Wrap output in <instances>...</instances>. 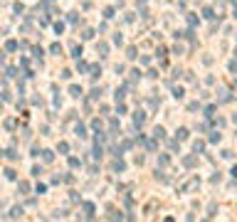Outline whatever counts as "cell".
I'll use <instances>...</instances> for the list:
<instances>
[{
	"label": "cell",
	"instance_id": "6da1fadb",
	"mask_svg": "<svg viewBox=\"0 0 237 222\" xmlns=\"http://www.w3.org/2000/svg\"><path fill=\"white\" fill-rule=\"evenodd\" d=\"M198 188H200V178H198V175H193L190 180H185V183L178 188V193H183V195H190V193H195Z\"/></svg>",
	"mask_w": 237,
	"mask_h": 222
},
{
	"label": "cell",
	"instance_id": "7a4b0ae2",
	"mask_svg": "<svg viewBox=\"0 0 237 222\" xmlns=\"http://www.w3.org/2000/svg\"><path fill=\"white\" fill-rule=\"evenodd\" d=\"M82 210H84V217L86 220H94V202H82Z\"/></svg>",
	"mask_w": 237,
	"mask_h": 222
},
{
	"label": "cell",
	"instance_id": "3957f363",
	"mask_svg": "<svg viewBox=\"0 0 237 222\" xmlns=\"http://www.w3.org/2000/svg\"><path fill=\"white\" fill-rule=\"evenodd\" d=\"M143 123H146V111H141V109H138L136 114H134V126H136V128H141Z\"/></svg>",
	"mask_w": 237,
	"mask_h": 222
},
{
	"label": "cell",
	"instance_id": "277c9868",
	"mask_svg": "<svg viewBox=\"0 0 237 222\" xmlns=\"http://www.w3.org/2000/svg\"><path fill=\"white\" fill-rule=\"evenodd\" d=\"M5 217H10V220H17V217H22V207H20V205H15V207H12V210H10Z\"/></svg>",
	"mask_w": 237,
	"mask_h": 222
},
{
	"label": "cell",
	"instance_id": "5b68a950",
	"mask_svg": "<svg viewBox=\"0 0 237 222\" xmlns=\"http://www.w3.org/2000/svg\"><path fill=\"white\" fill-rule=\"evenodd\" d=\"M17 49H20V42L17 40H8L5 42V52H17Z\"/></svg>",
	"mask_w": 237,
	"mask_h": 222
},
{
	"label": "cell",
	"instance_id": "8992f818",
	"mask_svg": "<svg viewBox=\"0 0 237 222\" xmlns=\"http://www.w3.org/2000/svg\"><path fill=\"white\" fill-rule=\"evenodd\" d=\"M114 170H116V173H124V170H126V163L121 160V156H116V160H114Z\"/></svg>",
	"mask_w": 237,
	"mask_h": 222
},
{
	"label": "cell",
	"instance_id": "52a82bcc",
	"mask_svg": "<svg viewBox=\"0 0 237 222\" xmlns=\"http://www.w3.org/2000/svg\"><path fill=\"white\" fill-rule=\"evenodd\" d=\"M69 94L74 96V99H82V94H84V91H82V86H77V84H72V86H69Z\"/></svg>",
	"mask_w": 237,
	"mask_h": 222
},
{
	"label": "cell",
	"instance_id": "ba28073f",
	"mask_svg": "<svg viewBox=\"0 0 237 222\" xmlns=\"http://www.w3.org/2000/svg\"><path fill=\"white\" fill-rule=\"evenodd\" d=\"M96 52H99V57H106V54H109V45L106 42H99L96 45Z\"/></svg>",
	"mask_w": 237,
	"mask_h": 222
},
{
	"label": "cell",
	"instance_id": "9c48e42d",
	"mask_svg": "<svg viewBox=\"0 0 237 222\" xmlns=\"http://www.w3.org/2000/svg\"><path fill=\"white\" fill-rule=\"evenodd\" d=\"M17 188H20V195H27L30 193V183L27 180H20V183H17Z\"/></svg>",
	"mask_w": 237,
	"mask_h": 222
},
{
	"label": "cell",
	"instance_id": "30bf717a",
	"mask_svg": "<svg viewBox=\"0 0 237 222\" xmlns=\"http://www.w3.org/2000/svg\"><path fill=\"white\" fill-rule=\"evenodd\" d=\"M72 57H74V59H82V45H72Z\"/></svg>",
	"mask_w": 237,
	"mask_h": 222
},
{
	"label": "cell",
	"instance_id": "8fae6325",
	"mask_svg": "<svg viewBox=\"0 0 237 222\" xmlns=\"http://www.w3.org/2000/svg\"><path fill=\"white\" fill-rule=\"evenodd\" d=\"M188 133H190L188 128H178V131H175V138H178V141H185V138H188Z\"/></svg>",
	"mask_w": 237,
	"mask_h": 222
},
{
	"label": "cell",
	"instance_id": "7c38bea8",
	"mask_svg": "<svg viewBox=\"0 0 237 222\" xmlns=\"http://www.w3.org/2000/svg\"><path fill=\"white\" fill-rule=\"evenodd\" d=\"M171 163V158H168V153H161L158 156V165H161V168H166V165Z\"/></svg>",
	"mask_w": 237,
	"mask_h": 222
},
{
	"label": "cell",
	"instance_id": "4fadbf2b",
	"mask_svg": "<svg viewBox=\"0 0 237 222\" xmlns=\"http://www.w3.org/2000/svg\"><path fill=\"white\" fill-rule=\"evenodd\" d=\"M74 133H77L79 138H86V128H84L82 123H77V126H74Z\"/></svg>",
	"mask_w": 237,
	"mask_h": 222
},
{
	"label": "cell",
	"instance_id": "5bb4252c",
	"mask_svg": "<svg viewBox=\"0 0 237 222\" xmlns=\"http://www.w3.org/2000/svg\"><path fill=\"white\" fill-rule=\"evenodd\" d=\"M193 151H195V153H203V151H205V141H195V143H193Z\"/></svg>",
	"mask_w": 237,
	"mask_h": 222
},
{
	"label": "cell",
	"instance_id": "9a60e30c",
	"mask_svg": "<svg viewBox=\"0 0 237 222\" xmlns=\"http://www.w3.org/2000/svg\"><path fill=\"white\" fill-rule=\"evenodd\" d=\"M89 69H92V67H89L86 62H82V59H77V72H82V74H84V72H89Z\"/></svg>",
	"mask_w": 237,
	"mask_h": 222
},
{
	"label": "cell",
	"instance_id": "2e32d148",
	"mask_svg": "<svg viewBox=\"0 0 237 222\" xmlns=\"http://www.w3.org/2000/svg\"><path fill=\"white\" fill-rule=\"evenodd\" d=\"M153 138H166V131H163V126H156V128H153Z\"/></svg>",
	"mask_w": 237,
	"mask_h": 222
},
{
	"label": "cell",
	"instance_id": "e0dca14e",
	"mask_svg": "<svg viewBox=\"0 0 237 222\" xmlns=\"http://www.w3.org/2000/svg\"><path fill=\"white\" fill-rule=\"evenodd\" d=\"M5 128H8V131H15V128H17V121H15V119H5Z\"/></svg>",
	"mask_w": 237,
	"mask_h": 222
},
{
	"label": "cell",
	"instance_id": "ac0fdd59",
	"mask_svg": "<svg viewBox=\"0 0 237 222\" xmlns=\"http://www.w3.org/2000/svg\"><path fill=\"white\" fill-rule=\"evenodd\" d=\"M183 165H185V168H193V165H195V156H185L183 158Z\"/></svg>",
	"mask_w": 237,
	"mask_h": 222
},
{
	"label": "cell",
	"instance_id": "d6986e66",
	"mask_svg": "<svg viewBox=\"0 0 237 222\" xmlns=\"http://www.w3.org/2000/svg\"><path fill=\"white\" fill-rule=\"evenodd\" d=\"M173 96H175V99H183V96H185L183 86H173Z\"/></svg>",
	"mask_w": 237,
	"mask_h": 222
},
{
	"label": "cell",
	"instance_id": "ffe728a7",
	"mask_svg": "<svg viewBox=\"0 0 237 222\" xmlns=\"http://www.w3.org/2000/svg\"><path fill=\"white\" fill-rule=\"evenodd\" d=\"M69 168H82V160H79L77 156H72V158H69Z\"/></svg>",
	"mask_w": 237,
	"mask_h": 222
},
{
	"label": "cell",
	"instance_id": "44dd1931",
	"mask_svg": "<svg viewBox=\"0 0 237 222\" xmlns=\"http://www.w3.org/2000/svg\"><path fill=\"white\" fill-rule=\"evenodd\" d=\"M42 160H45V163H52V160H54V153H52V151H42Z\"/></svg>",
	"mask_w": 237,
	"mask_h": 222
},
{
	"label": "cell",
	"instance_id": "7402d4cb",
	"mask_svg": "<svg viewBox=\"0 0 237 222\" xmlns=\"http://www.w3.org/2000/svg\"><path fill=\"white\" fill-rule=\"evenodd\" d=\"M49 52H52V54H57V57H59V54H62V45H59V42H54V45L49 47Z\"/></svg>",
	"mask_w": 237,
	"mask_h": 222
},
{
	"label": "cell",
	"instance_id": "603a6c76",
	"mask_svg": "<svg viewBox=\"0 0 237 222\" xmlns=\"http://www.w3.org/2000/svg\"><path fill=\"white\" fill-rule=\"evenodd\" d=\"M57 151H59V153H69V143H67V141H59Z\"/></svg>",
	"mask_w": 237,
	"mask_h": 222
},
{
	"label": "cell",
	"instance_id": "cb8c5ba5",
	"mask_svg": "<svg viewBox=\"0 0 237 222\" xmlns=\"http://www.w3.org/2000/svg\"><path fill=\"white\" fill-rule=\"evenodd\" d=\"M3 101H10V89H8V82H3Z\"/></svg>",
	"mask_w": 237,
	"mask_h": 222
},
{
	"label": "cell",
	"instance_id": "d4e9b609",
	"mask_svg": "<svg viewBox=\"0 0 237 222\" xmlns=\"http://www.w3.org/2000/svg\"><path fill=\"white\" fill-rule=\"evenodd\" d=\"M92 37H94V30H92V27H86V30L82 32V40H92Z\"/></svg>",
	"mask_w": 237,
	"mask_h": 222
},
{
	"label": "cell",
	"instance_id": "484cf974",
	"mask_svg": "<svg viewBox=\"0 0 237 222\" xmlns=\"http://www.w3.org/2000/svg\"><path fill=\"white\" fill-rule=\"evenodd\" d=\"M99 96H101V89H99V86H94V89H92V96H89V99H92V101H96Z\"/></svg>",
	"mask_w": 237,
	"mask_h": 222
},
{
	"label": "cell",
	"instance_id": "4316f807",
	"mask_svg": "<svg viewBox=\"0 0 237 222\" xmlns=\"http://www.w3.org/2000/svg\"><path fill=\"white\" fill-rule=\"evenodd\" d=\"M198 22H200V20H198V17H195L193 12H188V25H190V27H195Z\"/></svg>",
	"mask_w": 237,
	"mask_h": 222
},
{
	"label": "cell",
	"instance_id": "83f0119b",
	"mask_svg": "<svg viewBox=\"0 0 237 222\" xmlns=\"http://www.w3.org/2000/svg\"><path fill=\"white\" fill-rule=\"evenodd\" d=\"M5 158H8V160H15V158H17V153H15V148H8V151H5Z\"/></svg>",
	"mask_w": 237,
	"mask_h": 222
},
{
	"label": "cell",
	"instance_id": "f1b7e54d",
	"mask_svg": "<svg viewBox=\"0 0 237 222\" xmlns=\"http://www.w3.org/2000/svg\"><path fill=\"white\" fill-rule=\"evenodd\" d=\"M5 178H8V180H15V178H17V173H15L12 168H5Z\"/></svg>",
	"mask_w": 237,
	"mask_h": 222
},
{
	"label": "cell",
	"instance_id": "f546056e",
	"mask_svg": "<svg viewBox=\"0 0 237 222\" xmlns=\"http://www.w3.org/2000/svg\"><path fill=\"white\" fill-rule=\"evenodd\" d=\"M5 77H8V79H15V77H17V69H15V67H8V74H5Z\"/></svg>",
	"mask_w": 237,
	"mask_h": 222
},
{
	"label": "cell",
	"instance_id": "4dcf8cb0",
	"mask_svg": "<svg viewBox=\"0 0 237 222\" xmlns=\"http://www.w3.org/2000/svg\"><path fill=\"white\" fill-rule=\"evenodd\" d=\"M89 72H92V77H99V74H101V67H99V64H92V69H89Z\"/></svg>",
	"mask_w": 237,
	"mask_h": 222
},
{
	"label": "cell",
	"instance_id": "1f68e13d",
	"mask_svg": "<svg viewBox=\"0 0 237 222\" xmlns=\"http://www.w3.org/2000/svg\"><path fill=\"white\" fill-rule=\"evenodd\" d=\"M126 57H129V59H136V47H129V49H126Z\"/></svg>",
	"mask_w": 237,
	"mask_h": 222
},
{
	"label": "cell",
	"instance_id": "d6a6232c",
	"mask_svg": "<svg viewBox=\"0 0 237 222\" xmlns=\"http://www.w3.org/2000/svg\"><path fill=\"white\" fill-rule=\"evenodd\" d=\"M124 215L121 212H116V210H111V212H109V220H121Z\"/></svg>",
	"mask_w": 237,
	"mask_h": 222
},
{
	"label": "cell",
	"instance_id": "836d02e7",
	"mask_svg": "<svg viewBox=\"0 0 237 222\" xmlns=\"http://www.w3.org/2000/svg\"><path fill=\"white\" fill-rule=\"evenodd\" d=\"M32 54H35V59H40L45 52H42V47H35V49H32Z\"/></svg>",
	"mask_w": 237,
	"mask_h": 222
},
{
	"label": "cell",
	"instance_id": "e575fe53",
	"mask_svg": "<svg viewBox=\"0 0 237 222\" xmlns=\"http://www.w3.org/2000/svg\"><path fill=\"white\" fill-rule=\"evenodd\" d=\"M104 17H106V20H111V17H114V8H106L104 10Z\"/></svg>",
	"mask_w": 237,
	"mask_h": 222
},
{
	"label": "cell",
	"instance_id": "d590c367",
	"mask_svg": "<svg viewBox=\"0 0 237 222\" xmlns=\"http://www.w3.org/2000/svg\"><path fill=\"white\" fill-rule=\"evenodd\" d=\"M156 141H158V138H156ZM156 141H148V143H146V148H148V151H156V148H158Z\"/></svg>",
	"mask_w": 237,
	"mask_h": 222
},
{
	"label": "cell",
	"instance_id": "8d00e7d4",
	"mask_svg": "<svg viewBox=\"0 0 237 222\" xmlns=\"http://www.w3.org/2000/svg\"><path fill=\"white\" fill-rule=\"evenodd\" d=\"M54 32L62 35V32H64V25H62V22H54Z\"/></svg>",
	"mask_w": 237,
	"mask_h": 222
},
{
	"label": "cell",
	"instance_id": "74e56055",
	"mask_svg": "<svg viewBox=\"0 0 237 222\" xmlns=\"http://www.w3.org/2000/svg\"><path fill=\"white\" fill-rule=\"evenodd\" d=\"M220 138H222L220 133H217V131H212V136H210V141H212V143H220Z\"/></svg>",
	"mask_w": 237,
	"mask_h": 222
},
{
	"label": "cell",
	"instance_id": "f35d334b",
	"mask_svg": "<svg viewBox=\"0 0 237 222\" xmlns=\"http://www.w3.org/2000/svg\"><path fill=\"white\" fill-rule=\"evenodd\" d=\"M215 109H217V106H208V109H205V116H215Z\"/></svg>",
	"mask_w": 237,
	"mask_h": 222
},
{
	"label": "cell",
	"instance_id": "ab89813d",
	"mask_svg": "<svg viewBox=\"0 0 237 222\" xmlns=\"http://www.w3.org/2000/svg\"><path fill=\"white\" fill-rule=\"evenodd\" d=\"M124 101V89H116V104Z\"/></svg>",
	"mask_w": 237,
	"mask_h": 222
},
{
	"label": "cell",
	"instance_id": "60d3db41",
	"mask_svg": "<svg viewBox=\"0 0 237 222\" xmlns=\"http://www.w3.org/2000/svg\"><path fill=\"white\" fill-rule=\"evenodd\" d=\"M203 15H205V17H208V20H212V17H215V15H212V10H210V8H205V10H203Z\"/></svg>",
	"mask_w": 237,
	"mask_h": 222
},
{
	"label": "cell",
	"instance_id": "b9f144b4",
	"mask_svg": "<svg viewBox=\"0 0 237 222\" xmlns=\"http://www.w3.org/2000/svg\"><path fill=\"white\" fill-rule=\"evenodd\" d=\"M114 42H116V45H121V42H124V37H121V32H116V35H114Z\"/></svg>",
	"mask_w": 237,
	"mask_h": 222
},
{
	"label": "cell",
	"instance_id": "7bdbcfd3",
	"mask_svg": "<svg viewBox=\"0 0 237 222\" xmlns=\"http://www.w3.org/2000/svg\"><path fill=\"white\" fill-rule=\"evenodd\" d=\"M45 190H47V185H45V183H40V185H37V195H42Z\"/></svg>",
	"mask_w": 237,
	"mask_h": 222
},
{
	"label": "cell",
	"instance_id": "ee69618b",
	"mask_svg": "<svg viewBox=\"0 0 237 222\" xmlns=\"http://www.w3.org/2000/svg\"><path fill=\"white\" fill-rule=\"evenodd\" d=\"M92 126L96 128V131H101V121H99V119H94V121H92Z\"/></svg>",
	"mask_w": 237,
	"mask_h": 222
},
{
	"label": "cell",
	"instance_id": "f6af8a7d",
	"mask_svg": "<svg viewBox=\"0 0 237 222\" xmlns=\"http://www.w3.org/2000/svg\"><path fill=\"white\" fill-rule=\"evenodd\" d=\"M188 109H190V111H198V109H200V104H198V101H193V104H188Z\"/></svg>",
	"mask_w": 237,
	"mask_h": 222
},
{
	"label": "cell",
	"instance_id": "bcb514c9",
	"mask_svg": "<svg viewBox=\"0 0 237 222\" xmlns=\"http://www.w3.org/2000/svg\"><path fill=\"white\" fill-rule=\"evenodd\" d=\"M227 67H230V72H237V62H235V59H232V62H230Z\"/></svg>",
	"mask_w": 237,
	"mask_h": 222
},
{
	"label": "cell",
	"instance_id": "7dc6e473",
	"mask_svg": "<svg viewBox=\"0 0 237 222\" xmlns=\"http://www.w3.org/2000/svg\"><path fill=\"white\" fill-rule=\"evenodd\" d=\"M230 173H232V178H237V165H232V170H230Z\"/></svg>",
	"mask_w": 237,
	"mask_h": 222
},
{
	"label": "cell",
	"instance_id": "c3c4849f",
	"mask_svg": "<svg viewBox=\"0 0 237 222\" xmlns=\"http://www.w3.org/2000/svg\"><path fill=\"white\" fill-rule=\"evenodd\" d=\"M232 17H237V5H235V8H232Z\"/></svg>",
	"mask_w": 237,
	"mask_h": 222
}]
</instances>
